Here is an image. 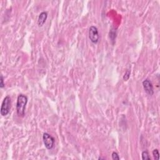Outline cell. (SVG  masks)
I'll return each instance as SVG.
<instances>
[{
	"label": "cell",
	"mask_w": 160,
	"mask_h": 160,
	"mask_svg": "<svg viewBox=\"0 0 160 160\" xmlns=\"http://www.w3.org/2000/svg\"><path fill=\"white\" fill-rule=\"evenodd\" d=\"M27 103L28 97L23 94L19 95L16 103V112L19 116L23 117L25 116Z\"/></svg>",
	"instance_id": "cell-1"
},
{
	"label": "cell",
	"mask_w": 160,
	"mask_h": 160,
	"mask_svg": "<svg viewBox=\"0 0 160 160\" xmlns=\"http://www.w3.org/2000/svg\"><path fill=\"white\" fill-rule=\"evenodd\" d=\"M11 98L10 96H6L4 98L1 107V111H0V113L3 116H5L8 115V114L10 113V108H11Z\"/></svg>",
	"instance_id": "cell-2"
},
{
	"label": "cell",
	"mask_w": 160,
	"mask_h": 160,
	"mask_svg": "<svg viewBox=\"0 0 160 160\" xmlns=\"http://www.w3.org/2000/svg\"><path fill=\"white\" fill-rule=\"evenodd\" d=\"M89 38L94 44L98 43L100 39V34L98 30L95 26H90L89 29Z\"/></svg>",
	"instance_id": "cell-3"
},
{
	"label": "cell",
	"mask_w": 160,
	"mask_h": 160,
	"mask_svg": "<svg viewBox=\"0 0 160 160\" xmlns=\"http://www.w3.org/2000/svg\"><path fill=\"white\" fill-rule=\"evenodd\" d=\"M43 141L48 150H51L54 145V138L49 133H45L43 135Z\"/></svg>",
	"instance_id": "cell-4"
},
{
	"label": "cell",
	"mask_w": 160,
	"mask_h": 160,
	"mask_svg": "<svg viewBox=\"0 0 160 160\" xmlns=\"http://www.w3.org/2000/svg\"><path fill=\"white\" fill-rule=\"evenodd\" d=\"M143 86L145 92L148 95L152 96L154 94V89L152 83L148 79H146L143 81Z\"/></svg>",
	"instance_id": "cell-5"
},
{
	"label": "cell",
	"mask_w": 160,
	"mask_h": 160,
	"mask_svg": "<svg viewBox=\"0 0 160 160\" xmlns=\"http://www.w3.org/2000/svg\"><path fill=\"white\" fill-rule=\"evenodd\" d=\"M48 18V13L46 11L41 12L38 16V24L39 26H43L46 23V19Z\"/></svg>",
	"instance_id": "cell-6"
},
{
	"label": "cell",
	"mask_w": 160,
	"mask_h": 160,
	"mask_svg": "<svg viewBox=\"0 0 160 160\" xmlns=\"http://www.w3.org/2000/svg\"><path fill=\"white\" fill-rule=\"evenodd\" d=\"M141 156H142V159H143V160H147V159L149 160V159H151L150 157L148 152L147 151H143Z\"/></svg>",
	"instance_id": "cell-7"
},
{
	"label": "cell",
	"mask_w": 160,
	"mask_h": 160,
	"mask_svg": "<svg viewBox=\"0 0 160 160\" xmlns=\"http://www.w3.org/2000/svg\"><path fill=\"white\" fill-rule=\"evenodd\" d=\"M130 74H131V72L129 70V69H127L126 72H125L124 76H123V80L124 81H128L130 77Z\"/></svg>",
	"instance_id": "cell-8"
},
{
	"label": "cell",
	"mask_w": 160,
	"mask_h": 160,
	"mask_svg": "<svg viewBox=\"0 0 160 160\" xmlns=\"http://www.w3.org/2000/svg\"><path fill=\"white\" fill-rule=\"evenodd\" d=\"M153 155L155 159L158 160L159 159V153L158 150H157V149L154 150L153 151Z\"/></svg>",
	"instance_id": "cell-9"
},
{
	"label": "cell",
	"mask_w": 160,
	"mask_h": 160,
	"mask_svg": "<svg viewBox=\"0 0 160 160\" xmlns=\"http://www.w3.org/2000/svg\"><path fill=\"white\" fill-rule=\"evenodd\" d=\"M111 156H112V159L114 160H119L120 159L119 155H118V154L116 152H115V151L113 152Z\"/></svg>",
	"instance_id": "cell-10"
},
{
	"label": "cell",
	"mask_w": 160,
	"mask_h": 160,
	"mask_svg": "<svg viewBox=\"0 0 160 160\" xmlns=\"http://www.w3.org/2000/svg\"><path fill=\"white\" fill-rule=\"evenodd\" d=\"M0 88H3L4 87V77L3 76L1 75V80H0Z\"/></svg>",
	"instance_id": "cell-11"
}]
</instances>
